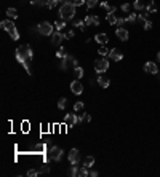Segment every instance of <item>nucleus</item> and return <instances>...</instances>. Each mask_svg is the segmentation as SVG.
Listing matches in <instances>:
<instances>
[{"label":"nucleus","mask_w":160,"mask_h":177,"mask_svg":"<svg viewBox=\"0 0 160 177\" xmlns=\"http://www.w3.org/2000/svg\"><path fill=\"white\" fill-rule=\"evenodd\" d=\"M61 158H62V148H59V147L50 148V160L51 161H61Z\"/></svg>","instance_id":"0eeeda50"},{"label":"nucleus","mask_w":160,"mask_h":177,"mask_svg":"<svg viewBox=\"0 0 160 177\" xmlns=\"http://www.w3.org/2000/svg\"><path fill=\"white\" fill-rule=\"evenodd\" d=\"M157 59H159V62H160V53L157 54Z\"/></svg>","instance_id":"8fccbe9b"},{"label":"nucleus","mask_w":160,"mask_h":177,"mask_svg":"<svg viewBox=\"0 0 160 177\" xmlns=\"http://www.w3.org/2000/svg\"><path fill=\"white\" fill-rule=\"evenodd\" d=\"M138 21H141L143 24L147 21V13H143V14H138Z\"/></svg>","instance_id":"e433bc0d"},{"label":"nucleus","mask_w":160,"mask_h":177,"mask_svg":"<svg viewBox=\"0 0 160 177\" xmlns=\"http://www.w3.org/2000/svg\"><path fill=\"white\" fill-rule=\"evenodd\" d=\"M90 176H91V177H96V176H98V172H96V171H90Z\"/></svg>","instance_id":"09e8293b"},{"label":"nucleus","mask_w":160,"mask_h":177,"mask_svg":"<svg viewBox=\"0 0 160 177\" xmlns=\"http://www.w3.org/2000/svg\"><path fill=\"white\" fill-rule=\"evenodd\" d=\"M7 14H8V18H11V19H16L18 18L16 8H8V10H7Z\"/></svg>","instance_id":"5701e85b"},{"label":"nucleus","mask_w":160,"mask_h":177,"mask_svg":"<svg viewBox=\"0 0 160 177\" xmlns=\"http://www.w3.org/2000/svg\"><path fill=\"white\" fill-rule=\"evenodd\" d=\"M66 102H67V99H66V97H61V99L58 101V109H59V110L66 109Z\"/></svg>","instance_id":"7c9ffc66"},{"label":"nucleus","mask_w":160,"mask_h":177,"mask_svg":"<svg viewBox=\"0 0 160 177\" xmlns=\"http://www.w3.org/2000/svg\"><path fill=\"white\" fill-rule=\"evenodd\" d=\"M38 174H40V172H37L35 169H29V171H27V176H29V177H35Z\"/></svg>","instance_id":"58836bf2"},{"label":"nucleus","mask_w":160,"mask_h":177,"mask_svg":"<svg viewBox=\"0 0 160 177\" xmlns=\"http://www.w3.org/2000/svg\"><path fill=\"white\" fill-rule=\"evenodd\" d=\"M101 6H103L107 13H115V6H111L107 2H101Z\"/></svg>","instance_id":"6ab92c4d"},{"label":"nucleus","mask_w":160,"mask_h":177,"mask_svg":"<svg viewBox=\"0 0 160 177\" xmlns=\"http://www.w3.org/2000/svg\"><path fill=\"white\" fill-rule=\"evenodd\" d=\"M95 40L99 43V45H106V43L109 42V37L107 34H96L95 35Z\"/></svg>","instance_id":"dca6fc26"},{"label":"nucleus","mask_w":160,"mask_h":177,"mask_svg":"<svg viewBox=\"0 0 160 177\" xmlns=\"http://www.w3.org/2000/svg\"><path fill=\"white\" fill-rule=\"evenodd\" d=\"M87 176H90V168L88 166H82V169L79 171V177H87Z\"/></svg>","instance_id":"aec40b11"},{"label":"nucleus","mask_w":160,"mask_h":177,"mask_svg":"<svg viewBox=\"0 0 160 177\" xmlns=\"http://www.w3.org/2000/svg\"><path fill=\"white\" fill-rule=\"evenodd\" d=\"M144 29H146V30H151V29H152V22H151V21H146V22H144Z\"/></svg>","instance_id":"a18cd8bd"},{"label":"nucleus","mask_w":160,"mask_h":177,"mask_svg":"<svg viewBox=\"0 0 160 177\" xmlns=\"http://www.w3.org/2000/svg\"><path fill=\"white\" fill-rule=\"evenodd\" d=\"M74 26H77L80 30H85V26H87V24H85V21H75V24H74Z\"/></svg>","instance_id":"c9c22d12"},{"label":"nucleus","mask_w":160,"mask_h":177,"mask_svg":"<svg viewBox=\"0 0 160 177\" xmlns=\"http://www.w3.org/2000/svg\"><path fill=\"white\" fill-rule=\"evenodd\" d=\"M107 69H109V59L107 58H101L98 61H95L96 73H104V72H107Z\"/></svg>","instance_id":"7ed1b4c3"},{"label":"nucleus","mask_w":160,"mask_h":177,"mask_svg":"<svg viewBox=\"0 0 160 177\" xmlns=\"http://www.w3.org/2000/svg\"><path fill=\"white\" fill-rule=\"evenodd\" d=\"M0 26H2L3 30H7V32L10 34V37L13 38V40H18V38H19V34H18V30H16V26L13 24V21L5 19V21L0 22Z\"/></svg>","instance_id":"f03ea898"},{"label":"nucleus","mask_w":160,"mask_h":177,"mask_svg":"<svg viewBox=\"0 0 160 177\" xmlns=\"http://www.w3.org/2000/svg\"><path fill=\"white\" fill-rule=\"evenodd\" d=\"M96 5H98V0H87V8H88V10L95 8Z\"/></svg>","instance_id":"473e14b6"},{"label":"nucleus","mask_w":160,"mask_h":177,"mask_svg":"<svg viewBox=\"0 0 160 177\" xmlns=\"http://www.w3.org/2000/svg\"><path fill=\"white\" fill-rule=\"evenodd\" d=\"M88 121H91V117L87 115V113H85V115H82V117L79 118V123H88Z\"/></svg>","instance_id":"2f4dec72"},{"label":"nucleus","mask_w":160,"mask_h":177,"mask_svg":"<svg viewBox=\"0 0 160 177\" xmlns=\"http://www.w3.org/2000/svg\"><path fill=\"white\" fill-rule=\"evenodd\" d=\"M159 69H160V67H159Z\"/></svg>","instance_id":"3c124183"},{"label":"nucleus","mask_w":160,"mask_h":177,"mask_svg":"<svg viewBox=\"0 0 160 177\" xmlns=\"http://www.w3.org/2000/svg\"><path fill=\"white\" fill-rule=\"evenodd\" d=\"M101 24V19L98 16H93V24L91 26H99Z\"/></svg>","instance_id":"37998d69"},{"label":"nucleus","mask_w":160,"mask_h":177,"mask_svg":"<svg viewBox=\"0 0 160 177\" xmlns=\"http://www.w3.org/2000/svg\"><path fill=\"white\" fill-rule=\"evenodd\" d=\"M125 22H127V19H123V18H117V26H123Z\"/></svg>","instance_id":"49530a36"},{"label":"nucleus","mask_w":160,"mask_h":177,"mask_svg":"<svg viewBox=\"0 0 160 177\" xmlns=\"http://www.w3.org/2000/svg\"><path fill=\"white\" fill-rule=\"evenodd\" d=\"M77 123H79V117L74 115V113H67L64 117V124H67V126H74Z\"/></svg>","instance_id":"f8f14e48"},{"label":"nucleus","mask_w":160,"mask_h":177,"mask_svg":"<svg viewBox=\"0 0 160 177\" xmlns=\"http://www.w3.org/2000/svg\"><path fill=\"white\" fill-rule=\"evenodd\" d=\"M71 91H72L74 94H77V96H79V94L83 93V85H82L79 80H74L72 83H71Z\"/></svg>","instance_id":"9b49d317"},{"label":"nucleus","mask_w":160,"mask_h":177,"mask_svg":"<svg viewBox=\"0 0 160 177\" xmlns=\"http://www.w3.org/2000/svg\"><path fill=\"white\" fill-rule=\"evenodd\" d=\"M48 172H50V168L46 166V164H45V166H42V168H40V174H48Z\"/></svg>","instance_id":"79ce46f5"},{"label":"nucleus","mask_w":160,"mask_h":177,"mask_svg":"<svg viewBox=\"0 0 160 177\" xmlns=\"http://www.w3.org/2000/svg\"><path fill=\"white\" fill-rule=\"evenodd\" d=\"M18 51H21L22 56H24L27 61L30 62V59H32L34 53H32V50H30V46H29V45H21V46H18Z\"/></svg>","instance_id":"6e6552de"},{"label":"nucleus","mask_w":160,"mask_h":177,"mask_svg":"<svg viewBox=\"0 0 160 177\" xmlns=\"http://www.w3.org/2000/svg\"><path fill=\"white\" fill-rule=\"evenodd\" d=\"M64 26H66V21H64V19H58V21L54 22V29H56V30H61Z\"/></svg>","instance_id":"393cba45"},{"label":"nucleus","mask_w":160,"mask_h":177,"mask_svg":"<svg viewBox=\"0 0 160 177\" xmlns=\"http://www.w3.org/2000/svg\"><path fill=\"white\" fill-rule=\"evenodd\" d=\"M66 38V34H62L61 30H54V32L51 34V45L54 46H58V45H61V42Z\"/></svg>","instance_id":"423d86ee"},{"label":"nucleus","mask_w":160,"mask_h":177,"mask_svg":"<svg viewBox=\"0 0 160 177\" xmlns=\"http://www.w3.org/2000/svg\"><path fill=\"white\" fill-rule=\"evenodd\" d=\"M16 59H18V62H19V64H21L22 67L26 69V72H27V73H29V75H30L29 61H27V59H26V58H24V56H22V54H21V51H18V50H16Z\"/></svg>","instance_id":"1a4fd4ad"},{"label":"nucleus","mask_w":160,"mask_h":177,"mask_svg":"<svg viewBox=\"0 0 160 177\" xmlns=\"http://www.w3.org/2000/svg\"><path fill=\"white\" fill-rule=\"evenodd\" d=\"M71 3H74V5H75V6H82V5H85V3H87V2H85V0H72Z\"/></svg>","instance_id":"ea45409f"},{"label":"nucleus","mask_w":160,"mask_h":177,"mask_svg":"<svg viewBox=\"0 0 160 177\" xmlns=\"http://www.w3.org/2000/svg\"><path fill=\"white\" fill-rule=\"evenodd\" d=\"M83 164H85V166H88V168H91L93 164H95V158H93V156H87V158L83 160Z\"/></svg>","instance_id":"a878e982"},{"label":"nucleus","mask_w":160,"mask_h":177,"mask_svg":"<svg viewBox=\"0 0 160 177\" xmlns=\"http://www.w3.org/2000/svg\"><path fill=\"white\" fill-rule=\"evenodd\" d=\"M56 56H58V58H61V59H64L66 56H67V54H66V50L62 48V46H61V48L56 51Z\"/></svg>","instance_id":"72a5a7b5"},{"label":"nucleus","mask_w":160,"mask_h":177,"mask_svg":"<svg viewBox=\"0 0 160 177\" xmlns=\"http://www.w3.org/2000/svg\"><path fill=\"white\" fill-rule=\"evenodd\" d=\"M98 85L101 88H107V86L111 85V81H109L107 77H98Z\"/></svg>","instance_id":"f3484780"},{"label":"nucleus","mask_w":160,"mask_h":177,"mask_svg":"<svg viewBox=\"0 0 160 177\" xmlns=\"http://www.w3.org/2000/svg\"><path fill=\"white\" fill-rule=\"evenodd\" d=\"M98 53H99V56L106 58V56H109L111 50H107V48H106V45H101V46H99V50H98Z\"/></svg>","instance_id":"a211bd4d"},{"label":"nucleus","mask_w":160,"mask_h":177,"mask_svg":"<svg viewBox=\"0 0 160 177\" xmlns=\"http://www.w3.org/2000/svg\"><path fill=\"white\" fill-rule=\"evenodd\" d=\"M109 58H111L112 61H122V59H123V54L120 53L119 50L114 48V50H111V53H109Z\"/></svg>","instance_id":"2eb2a0df"},{"label":"nucleus","mask_w":160,"mask_h":177,"mask_svg":"<svg viewBox=\"0 0 160 177\" xmlns=\"http://www.w3.org/2000/svg\"><path fill=\"white\" fill-rule=\"evenodd\" d=\"M146 11H149V13H157V6L154 5V0H151V3L146 6Z\"/></svg>","instance_id":"b1692460"},{"label":"nucleus","mask_w":160,"mask_h":177,"mask_svg":"<svg viewBox=\"0 0 160 177\" xmlns=\"http://www.w3.org/2000/svg\"><path fill=\"white\" fill-rule=\"evenodd\" d=\"M133 6L136 10H144L146 6H144V3H143V0H135L133 2Z\"/></svg>","instance_id":"c85d7f7f"},{"label":"nucleus","mask_w":160,"mask_h":177,"mask_svg":"<svg viewBox=\"0 0 160 177\" xmlns=\"http://www.w3.org/2000/svg\"><path fill=\"white\" fill-rule=\"evenodd\" d=\"M120 8H122V11H123V13H127V11H130L131 5H130V3H123V5L120 6Z\"/></svg>","instance_id":"a19ab883"},{"label":"nucleus","mask_w":160,"mask_h":177,"mask_svg":"<svg viewBox=\"0 0 160 177\" xmlns=\"http://www.w3.org/2000/svg\"><path fill=\"white\" fill-rule=\"evenodd\" d=\"M106 19H107V22H109V24H111V26L117 24V18H115V14H114V13H107Z\"/></svg>","instance_id":"412c9836"},{"label":"nucleus","mask_w":160,"mask_h":177,"mask_svg":"<svg viewBox=\"0 0 160 177\" xmlns=\"http://www.w3.org/2000/svg\"><path fill=\"white\" fill-rule=\"evenodd\" d=\"M83 102L82 101H79V102H75V104H74V112H82V110H83Z\"/></svg>","instance_id":"cd10ccee"},{"label":"nucleus","mask_w":160,"mask_h":177,"mask_svg":"<svg viewBox=\"0 0 160 177\" xmlns=\"http://www.w3.org/2000/svg\"><path fill=\"white\" fill-rule=\"evenodd\" d=\"M37 30H38V34L40 35H46V37H48V35H51L54 30H53V26L50 24L48 21H43V22H40V24L37 26Z\"/></svg>","instance_id":"20e7f679"},{"label":"nucleus","mask_w":160,"mask_h":177,"mask_svg":"<svg viewBox=\"0 0 160 177\" xmlns=\"http://www.w3.org/2000/svg\"><path fill=\"white\" fill-rule=\"evenodd\" d=\"M72 37H74V30H69V32L66 34V40H71Z\"/></svg>","instance_id":"de8ad7c7"},{"label":"nucleus","mask_w":160,"mask_h":177,"mask_svg":"<svg viewBox=\"0 0 160 177\" xmlns=\"http://www.w3.org/2000/svg\"><path fill=\"white\" fill-rule=\"evenodd\" d=\"M83 21H85V24H87V26H91L93 24V16H85Z\"/></svg>","instance_id":"4c0bfd02"},{"label":"nucleus","mask_w":160,"mask_h":177,"mask_svg":"<svg viewBox=\"0 0 160 177\" xmlns=\"http://www.w3.org/2000/svg\"><path fill=\"white\" fill-rule=\"evenodd\" d=\"M69 174L74 176V177L79 176V169H77V164H72V168H71V171H69Z\"/></svg>","instance_id":"f704fd0d"},{"label":"nucleus","mask_w":160,"mask_h":177,"mask_svg":"<svg viewBox=\"0 0 160 177\" xmlns=\"http://www.w3.org/2000/svg\"><path fill=\"white\" fill-rule=\"evenodd\" d=\"M32 5H46V2H42V0H30Z\"/></svg>","instance_id":"c03bdc74"},{"label":"nucleus","mask_w":160,"mask_h":177,"mask_svg":"<svg viewBox=\"0 0 160 177\" xmlns=\"http://www.w3.org/2000/svg\"><path fill=\"white\" fill-rule=\"evenodd\" d=\"M115 35H117V37H119L122 42H127V40H128V37H130L128 30H127V29H123V27H119V29L115 30Z\"/></svg>","instance_id":"4468645a"},{"label":"nucleus","mask_w":160,"mask_h":177,"mask_svg":"<svg viewBox=\"0 0 160 177\" xmlns=\"http://www.w3.org/2000/svg\"><path fill=\"white\" fill-rule=\"evenodd\" d=\"M69 64H71L74 69L79 67V61H77L75 58H72V56H66L64 59H62V62H61V69H62V70H67Z\"/></svg>","instance_id":"39448f33"},{"label":"nucleus","mask_w":160,"mask_h":177,"mask_svg":"<svg viewBox=\"0 0 160 177\" xmlns=\"http://www.w3.org/2000/svg\"><path fill=\"white\" fill-rule=\"evenodd\" d=\"M80 161V152L79 148H72L71 152H69V163L71 164H77Z\"/></svg>","instance_id":"9d476101"},{"label":"nucleus","mask_w":160,"mask_h":177,"mask_svg":"<svg viewBox=\"0 0 160 177\" xmlns=\"http://www.w3.org/2000/svg\"><path fill=\"white\" fill-rule=\"evenodd\" d=\"M74 14H75V5L71 2H64L61 5L59 8V16L61 19H64V21H69V19L74 18Z\"/></svg>","instance_id":"f257e3e1"},{"label":"nucleus","mask_w":160,"mask_h":177,"mask_svg":"<svg viewBox=\"0 0 160 177\" xmlns=\"http://www.w3.org/2000/svg\"><path fill=\"white\" fill-rule=\"evenodd\" d=\"M59 2H61V0H48V2H46V6H48L50 10H53V8H54V6H56Z\"/></svg>","instance_id":"c756f323"},{"label":"nucleus","mask_w":160,"mask_h":177,"mask_svg":"<svg viewBox=\"0 0 160 177\" xmlns=\"http://www.w3.org/2000/svg\"><path fill=\"white\" fill-rule=\"evenodd\" d=\"M74 75H75L77 80H80V78L83 77V69H82L80 65H79V67H75V69H74Z\"/></svg>","instance_id":"4be33fe9"},{"label":"nucleus","mask_w":160,"mask_h":177,"mask_svg":"<svg viewBox=\"0 0 160 177\" xmlns=\"http://www.w3.org/2000/svg\"><path fill=\"white\" fill-rule=\"evenodd\" d=\"M159 67H157V64H154V62H146L144 64V72H147V73H152V75H155V73L159 72Z\"/></svg>","instance_id":"ddd939ff"},{"label":"nucleus","mask_w":160,"mask_h":177,"mask_svg":"<svg viewBox=\"0 0 160 177\" xmlns=\"http://www.w3.org/2000/svg\"><path fill=\"white\" fill-rule=\"evenodd\" d=\"M125 19H127V22H136V21H138V14H136V13H130Z\"/></svg>","instance_id":"bb28decb"}]
</instances>
